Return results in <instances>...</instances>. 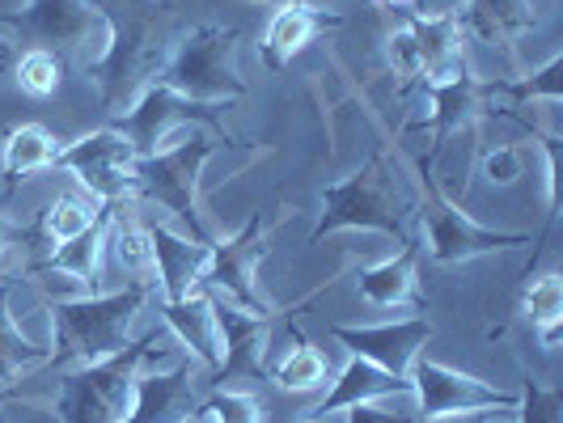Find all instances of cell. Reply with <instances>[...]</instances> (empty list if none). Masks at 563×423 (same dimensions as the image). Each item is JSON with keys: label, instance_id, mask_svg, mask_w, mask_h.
<instances>
[{"label": "cell", "instance_id": "1", "mask_svg": "<svg viewBox=\"0 0 563 423\" xmlns=\"http://www.w3.org/2000/svg\"><path fill=\"white\" fill-rule=\"evenodd\" d=\"M98 18L111 22V47L89 68L107 111H128L174 56L178 13L174 0H93Z\"/></svg>", "mask_w": 563, "mask_h": 423}, {"label": "cell", "instance_id": "2", "mask_svg": "<svg viewBox=\"0 0 563 423\" xmlns=\"http://www.w3.org/2000/svg\"><path fill=\"white\" fill-rule=\"evenodd\" d=\"M398 174L390 166V148L377 144L368 153V162L352 178L331 182L322 191V216L313 225L310 242H322L335 229H382L398 237L402 246L416 242L411 237V221H416V199L402 196L395 182Z\"/></svg>", "mask_w": 563, "mask_h": 423}, {"label": "cell", "instance_id": "3", "mask_svg": "<svg viewBox=\"0 0 563 423\" xmlns=\"http://www.w3.org/2000/svg\"><path fill=\"white\" fill-rule=\"evenodd\" d=\"M153 297V283L136 280L123 292H93L77 301H56V347L43 360V372H64L68 365H93L128 343V326Z\"/></svg>", "mask_w": 563, "mask_h": 423}, {"label": "cell", "instance_id": "4", "mask_svg": "<svg viewBox=\"0 0 563 423\" xmlns=\"http://www.w3.org/2000/svg\"><path fill=\"white\" fill-rule=\"evenodd\" d=\"M153 356H169L166 335L148 331L136 343H123L119 352L93 365L68 368L59 381V420L64 423H119L128 415V398L136 386V368Z\"/></svg>", "mask_w": 563, "mask_h": 423}, {"label": "cell", "instance_id": "5", "mask_svg": "<svg viewBox=\"0 0 563 423\" xmlns=\"http://www.w3.org/2000/svg\"><path fill=\"white\" fill-rule=\"evenodd\" d=\"M284 216H288V203H272V208L254 212L251 221L238 229L233 237L217 242L196 288H203V292H221L229 305H238V310H246V313L276 318V305L263 297V288H258V280H254V267H258V258L267 254V237L284 225Z\"/></svg>", "mask_w": 563, "mask_h": 423}, {"label": "cell", "instance_id": "6", "mask_svg": "<svg viewBox=\"0 0 563 423\" xmlns=\"http://www.w3.org/2000/svg\"><path fill=\"white\" fill-rule=\"evenodd\" d=\"M212 153H217V141L191 136V141L166 148V153L132 162L136 196L153 199V203H166L169 212L191 229V242H199V246H212V233H208L203 216H199V178H203V166H208Z\"/></svg>", "mask_w": 563, "mask_h": 423}, {"label": "cell", "instance_id": "7", "mask_svg": "<svg viewBox=\"0 0 563 423\" xmlns=\"http://www.w3.org/2000/svg\"><path fill=\"white\" fill-rule=\"evenodd\" d=\"M242 30L238 26H196L183 47L169 56L162 68L157 85H166L183 98L196 102H225V98H242L246 81L233 68V47H238Z\"/></svg>", "mask_w": 563, "mask_h": 423}, {"label": "cell", "instance_id": "8", "mask_svg": "<svg viewBox=\"0 0 563 423\" xmlns=\"http://www.w3.org/2000/svg\"><path fill=\"white\" fill-rule=\"evenodd\" d=\"M416 174H420L423 187V203H416V221L428 233V254L437 263H466V258L487 251L530 246V233H492V229H479L453 199H445L441 178H437V162L416 157Z\"/></svg>", "mask_w": 563, "mask_h": 423}, {"label": "cell", "instance_id": "9", "mask_svg": "<svg viewBox=\"0 0 563 423\" xmlns=\"http://www.w3.org/2000/svg\"><path fill=\"white\" fill-rule=\"evenodd\" d=\"M183 123H203V127H212L217 132V141H229L225 132V119H221V107L217 102H196V98H183V93H174L166 85H148L141 98H136V107L128 114H119L111 127L123 136V141L132 144V153L136 157H153L157 153V144L166 141L174 127H183Z\"/></svg>", "mask_w": 563, "mask_h": 423}, {"label": "cell", "instance_id": "10", "mask_svg": "<svg viewBox=\"0 0 563 423\" xmlns=\"http://www.w3.org/2000/svg\"><path fill=\"white\" fill-rule=\"evenodd\" d=\"M411 394H416V420H450L466 411H517V394H505L479 377H466L450 365H437L428 356H416L407 368Z\"/></svg>", "mask_w": 563, "mask_h": 423}, {"label": "cell", "instance_id": "11", "mask_svg": "<svg viewBox=\"0 0 563 423\" xmlns=\"http://www.w3.org/2000/svg\"><path fill=\"white\" fill-rule=\"evenodd\" d=\"M132 162H136L132 144L123 141L114 127H102V132H89V136H81L77 144L59 148L52 166L73 169L98 203H128V199L136 196Z\"/></svg>", "mask_w": 563, "mask_h": 423}, {"label": "cell", "instance_id": "12", "mask_svg": "<svg viewBox=\"0 0 563 423\" xmlns=\"http://www.w3.org/2000/svg\"><path fill=\"white\" fill-rule=\"evenodd\" d=\"M217 331H221V368L212 372V390L225 381H263L267 377V347H272V318H258L221 297H212Z\"/></svg>", "mask_w": 563, "mask_h": 423}, {"label": "cell", "instance_id": "13", "mask_svg": "<svg viewBox=\"0 0 563 423\" xmlns=\"http://www.w3.org/2000/svg\"><path fill=\"white\" fill-rule=\"evenodd\" d=\"M0 26L18 30L43 52H73L98 30V9H85V0H30L22 13L4 9Z\"/></svg>", "mask_w": 563, "mask_h": 423}, {"label": "cell", "instance_id": "14", "mask_svg": "<svg viewBox=\"0 0 563 423\" xmlns=\"http://www.w3.org/2000/svg\"><path fill=\"white\" fill-rule=\"evenodd\" d=\"M331 335L368 365L386 368L390 377H407L411 360L420 356V347L432 338V322L428 318H407V322H390V326H331Z\"/></svg>", "mask_w": 563, "mask_h": 423}, {"label": "cell", "instance_id": "15", "mask_svg": "<svg viewBox=\"0 0 563 423\" xmlns=\"http://www.w3.org/2000/svg\"><path fill=\"white\" fill-rule=\"evenodd\" d=\"M416 89L432 102V148H428L423 162H441L453 132H471L475 127L479 102L487 93H483V81H475L466 68L453 73L450 81H420Z\"/></svg>", "mask_w": 563, "mask_h": 423}, {"label": "cell", "instance_id": "16", "mask_svg": "<svg viewBox=\"0 0 563 423\" xmlns=\"http://www.w3.org/2000/svg\"><path fill=\"white\" fill-rule=\"evenodd\" d=\"M114 208L119 203H102V212L93 216V225L77 233V237H68L64 246H56L52 258H43V263H30L26 276H73V280H81L89 288V297L98 292V283H102V254H107V242H111V221H114Z\"/></svg>", "mask_w": 563, "mask_h": 423}, {"label": "cell", "instance_id": "17", "mask_svg": "<svg viewBox=\"0 0 563 423\" xmlns=\"http://www.w3.org/2000/svg\"><path fill=\"white\" fill-rule=\"evenodd\" d=\"M335 26H343L339 13H327V9H318V4H306V0L284 4L280 13L272 18L267 34H263V64H267L272 73H280V68L292 64V56H301V52L310 47L322 30H335Z\"/></svg>", "mask_w": 563, "mask_h": 423}, {"label": "cell", "instance_id": "18", "mask_svg": "<svg viewBox=\"0 0 563 423\" xmlns=\"http://www.w3.org/2000/svg\"><path fill=\"white\" fill-rule=\"evenodd\" d=\"M132 390H136V407H132L128 420H119V423H183L199 402L191 365H178V368H169V372L141 377Z\"/></svg>", "mask_w": 563, "mask_h": 423}, {"label": "cell", "instance_id": "19", "mask_svg": "<svg viewBox=\"0 0 563 423\" xmlns=\"http://www.w3.org/2000/svg\"><path fill=\"white\" fill-rule=\"evenodd\" d=\"M457 26L471 30L483 43H512L542 26L534 0H462L453 9Z\"/></svg>", "mask_w": 563, "mask_h": 423}, {"label": "cell", "instance_id": "20", "mask_svg": "<svg viewBox=\"0 0 563 423\" xmlns=\"http://www.w3.org/2000/svg\"><path fill=\"white\" fill-rule=\"evenodd\" d=\"M416 258H420V242H407L398 258H386V263H377V267H365L361 276H356V288H361V297H365L368 305H377V310H395V305H416V310H428V301L420 297V288H416Z\"/></svg>", "mask_w": 563, "mask_h": 423}, {"label": "cell", "instance_id": "21", "mask_svg": "<svg viewBox=\"0 0 563 423\" xmlns=\"http://www.w3.org/2000/svg\"><path fill=\"white\" fill-rule=\"evenodd\" d=\"M153 237V258H157V271H162V288H166V301H183L187 292H196L199 276L212 258V246H199L191 237H178L169 229H148Z\"/></svg>", "mask_w": 563, "mask_h": 423}, {"label": "cell", "instance_id": "22", "mask_svg": "<svg viewBox=\"0 0 563 423\" xmlns=\"http://www.w3.org/2000/svg\"><path fill=\"white\" fill-rule=\"evenodd\" d=\"M162 318L212 372L221 368V331L212 313V292H187L183 301H162Z\"/></svg>", "mask_w": 563, "mask_h": 423}, {"label": "cell", "instance_id": "23", "mask_svg": "<svg viewBox=\"0 0 563 423\" xmlns=\"http://www.w3.org/2000/svg\"><path fill=\"white\" fill-rule=\"evenodd\" d=\"M386 394H411V381L407 377H390L386 368L368 365L361 356H352L347 368L339 372L335 390L322 398L318 407H313L310 415L318 420H327V415H339V411H347V407H356V402H373V398H386Z\"/></svg>", "mask_w": 563, "mask_h": 423}, {"label": "cell", "instance_id": "24", "mask_svg": "<svg viewBox=\"0 0 563 423\" xmlns=\"http://www.w3.org/2000/svg\"><path fill=\"white\" fill-rule=\"evenodd\" d=\"M407 30L416 34V47H420L423 81H450L453 73L466 68V59H462V26H457L453 13H441V18H411Z\"/></svg>", "mask_w": 563, "mask_h": 423}, {"label": "cell", "instance_id": "25", "mask_svg": "<svg viewBox=\"0 0 563 423\" xmlns=\"http://www.w3.org/2000/svg\"><path fill=\"white\" fill-rule=\"evenodd\" d=\"M56 136L47 127H38V123L13 127L9 141H4V191H13L34 169H47L56 162Z\"/></svg>", "mask_w": 563, "mask_h": 423}, {"label": "cell", "instance_id": "26", "mask_svg": "<svg viewBox=\"0 0 563 423\" xmlns=\"http://www.w3.org/2000/svg\"><path fill=\"white\" fill-rule=\"evenodd\" d=\"M9 276L0 280V386H13V377L18 372H30V368H43L47 360V352L43 347H34L30 338H22V331L13 326V318H9Z\"/></svg>", "mask_w": 563, "mask_h": 423}, {"label": "cell", "instance_id": "27", "mask_svg": "<svg viewBox=\"0 0 563 423\" xmlns=\"http://www.w3.org/2000/svg\"><path fill=\"white\" fill-rule=\"evenodd\" d=\"M98 212H102V203H89V199H81V196H59L52 208H43L34 233H38L43 242H52V246H64L68 237H77V233H85V229L93 225Z\"/></svg>", "mask_w": 563, "mask_h": 423}, {"label": "cell", "instance_id": "28", "mask_svg": "<svg viewBox=\"0 0 563 423\" xmlns=\"http://www.w3.org/2000/svg\"><path fill=\"white\" fill-rule=\"evenodd\" d=\"M526 318L538 326L542 347H555L563 335V280L560 276H542L526 288Z\"/></svg>", "mask_w": 563, "mask_h": 423}, {"label": "cell", "instance_id": "29", "mask_svg": "<svg viewBox=\"0 0 563 423\" xmlns=\"http://www.w3.org/2000/svg\"><path fill=\"white\" fill-rule=\"evenodd\" d=\"M272 381L280 386V390H292V394H306V390H318L322 381H327V356L306 343V338H297V347L284 356L276 372H272Z\"/></svg>", "mask_w": 563, "mask_h": 423}, {"label": "cell", "instance_id": "30", "mask_svg": "<svg viewBox=\"0 0 563 423\" xmlns=\"http://www.w3.org/2000/svg\"><path fill=\"white\" fill-rule=\"evenodd\" d=\"M119 258V267L123 271H132V276H144L157 258H153V237H148V229L136 225V221H128L123 216V203L114 208V221H111V242H107Z\"/></svg>", "mask_w": 563, "mask_h": 423}, {"label": "cell", "instance_id": "31", "mask_svg": "<svg viewBox=\"0 0 563 423\" xmlns=\"http://www.w3.org/2000/svg\"><path fill=\"white\" fill-rule=\"evenodd\" d=\"M196 420L203 423H263L267 420V407L254 394H238V390H212L208 398H199Z\"/></svg>", "mask_w": 563, "mask_h": 423}, {"label": "cell", "instance_id": "32", "mask_svg": "<svg viewBox=\"0 0 563 423\" xmlns=\"http://www.w3.org/2000/svg\"><path fill=\"white\" fill-rule=\"evenodd\" d=\"M18 85L26 89L30 98H52L64 81V56L59 52H43V47H30L26 56H18Z\"/></svg>", "mask_w": 563, "mask_h": 423}, {"label": "cell", "instance_id": "33", "mask_svg": "<svg viewBox=\"0 0 563 423\" xmlns=\"http://www.w3.org/2000/svg\"><path fill=\"white\" fill-rule=\"evenodd\" d=\"M560 81H563V59H551L538 77L530 81H492L483 85V93H508V98H547L551 107H560Z\"/></svg>", "mask_w": 563, "mask_h": 423}, {"label": "cell", "instance_id": "34", "mask_svg": "<svg viewBox=\"0 0 563 423\" xmlns=\"http://www.w3.org/2000/svg\"><path fill=\"white\" fill-rule=\"evenodd\" d=\"M521 423H563V390H542L534 377H521V398H517Z\"/></svg>", "mask_w": 563, "mask_h": 423}, {"label": "cell", "instance_id": "35", "mask_svg": "<svg viewBox=\"0 0 563 423\" xmlns=\"http://www.w3.org/2000/svg\"><path fill=\"white\" fill-rule=\"evenodd\" d=\"M390 68H395V77H402V93L423 81L420 47H416V34L411 30H398L395 38H390Z\"/></svg>", "mask_w": 563, "mask_h": 423}, {"label": "cell", "instance_id": "36", "mask_svg": "<svg viewBox=\"0 0 563 423\" xmlns=\"http://www.w3.org/2000/svg\"><path fill=\"white\" fill-rule=\"evenodd\" d=\"M521 169H526L521 148H496V153L483 157V174H487L496 187H512V182L521 178Z\"/></svg>", "mask_w": 563, "mask_h": 423}, {"label": "cell", "instance_id": "37", "mask_svg": "<svg viewBox=\"0 0 563 423\" xmlns=\"http://www.w3.org/2000/svg\"><path fill=\"white\" fill-rule=\"evenodd\" d=\"M352 415H347V423H420L416 420V411H382V407H368V402H356V407H347Z\"/></svg>", "mask_w": 563, "mask_h": 423}, {"label": "cell", "instance_id": "38", "mask_svg": "<svg viewBox=\"0 0 563 423\" xmlns=\"http://www.w3.org/2000/svg\"><path fill=\"white\" fill-rule=\"evenodd\" d=\"M22 242H38V233L30 229V233H13V229L0 221V280H4V254L13 251V246H22Z\"/></svg>", "mask_w": 563, "mask_h": 423}, {"label": "cell", "instance_id": "39", "mask_svg": "<svg viewBox=\"0 0 563 423\" xmlns=\"http://www.w3.org/2000/svg\"><path fill=\"white\" fill-rule=\"evenodd\" d=\"M18 56H22V52H18V43H9V38L0 34V77L18 68Z\"/></svg>", "mask_w": 563, "mask_h": 423}, {"label": "cell", "instance_id": "40", "mask_svg": "<svg viewBox=\"0 0 563 423\" xmlns=\"http://www.w3.org/2000/svg\"><path fill=\"white\" fill-rule=\"evenodd\" d=\"M496 411H466V415H450V420H428V423H492Z\"/></svg>", "mask_w": 563, "mask_h": 423}, {"label": "cell", "instance_id": "41", "mask_svg": "<svg viewBox=\"0 0 563 423\" xmlns=\"http://www.w3.org/2000/svg\"><path fill=\"white\" fill-rule=\"evenodd\" d=\"M297 423H335V415H327V420H318V415H301Z\"/></svg>", "mask_w": 563, "mask_h": 423}, {"label": "cell", "instance_id": "42", "mask_svg": "<svg viewBox=\"0 0 563 423\" xmlns=\"http://www.w3.org/2000/svg\"><path fill=\"white\" fill-rule=\"evenodd\" d=\"M18 394V390H13V386H0V407H4V402H9V398Z\"/></svg>", "mask_w": 563, "mask_h": 423}, {"label": "cell", "instance_id": "43", "mask_svg": "<svg viewBox=\"0 0 563 423\" xmlns=\"http://www.w3.org/2000/svg\"><path fill=\"white\" fill-rule=\"evenodd\" d=\"M377 4H416V0H377Z\"/></svg>", "mask_w": 563, "mask_h": 423}, {"label": "cell", "instance_id": "44", "mask_svg": "<svg viewBox=\"0 0 563 423\" xmlns=\"http://www.w3.org/2000/svg\"><path fill=\"white\" fill-rule=\"evenodd\" d=\"M272 4H297V0H272Z\"/></svg>", "mask_w": 563, "mask_h": 423}, {"label": "cell", "instance_id": "45", "mask_svg": "<svg viewBox=\"0 0 563 423\" xmlns=\"http://www.w3.org/2000/svg\"><path fill=\"white\" fill-rule=\"evenodd\" d=\"M183 423H203V420H196V415H187V420H183Z\"/></svg>", "mask_w": 563, "mask_h": 423}]
</instances>
